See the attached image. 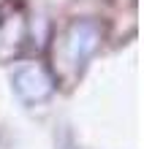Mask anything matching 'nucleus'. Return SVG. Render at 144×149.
Here are the masks:
<instances>
[{"label": "nucleus", "mask_w": 144, "mask_h": 149, "mask_svg": "<svg viewBox=\"0 0 144 149\" xmlns=\"http://www.w3.org/2000/svg\"><path fill=\"white\" fill-rule=\"evenodd\" d=\"M101 43V30L93 22H74L65 36V57L74 68H82Z\"/></svg>", "instance_id": "1"}, {"label": "nucleus", "mask_w": 144, "mask_h": 149, "mask_svg": "<svg viewBox=\"0 0 144 149\" xmlns=\"http://www.w3.org/2000/svg\"><path fill=\"white\" fill-rule=\"evenodd\" d=\"M14 90L16 95H19L22 100L27 103H38L44 98H49L52 90H55V84H52V76L44 71L41 65H22L16 68L14 73Z\"/></svg>", "instance_id": "2"}]
</instances>
